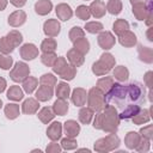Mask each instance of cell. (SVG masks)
<instances>
[{
    "label": "cell",
    "mask_w": 153,
    "mask_h": 153,
    "mask_svg": "<svg viewBox=\"0 0 153 153\" xmlns=\"http://www.w3.org/2000/svg\"><path fill=\"white\" fill-rule=\"evenodd\" d=\"M118 111L115 106L110 104H105L104 109L98 111L93 120V128L98 130H103L105 133H116L120 124Z\"/></svg>",
    "instance_id": "obj_1"
},
{
    "label": "cell",
    "mask_w": 153,
    "mask_h": 153,
    "mask_svg": "<svg viewBox=\"0 0 153 153\" xmlns=\"http://www.w3.org/2000/svg\"><path fill=\"white\" fill-rule=\"evenodd\" d=\"M55 12H56L57 18L61 19L62 22L69 20V19L72 18V16H73V10L71 8V6H69L68 4H65V2L56 5Z\"/></svg>",
    "instance_id": "obj_13"
},
{
    "label": "cell",
    "mask_w": 153,
    "mask_h": 153,
    "mask_svg": "<svg viewBox=\"0 0 153 153\" xmlns=\"http://www.w3.org/2000/svg\"><path fill=\"white\" fill-rule=\"evenodd\" d=\"M152 79H153V72H152V71H148V72L145 74V76H143L145 85H146L148 88H152V85H153Z\"/></svg>",
    "instance_id": "obj_53"
},
{
    "label": "cell",
    "mask_w": 153,
    "mask_h": 153,
    "mask_svg": "<svg viewBox=\"0 0 153 153\" xmlns=\"http://www.w3.org/2000/svg\"><path fill=\"white\" fill-rule=\"evenodd\" d=\"M114 84H115L114 78H111V76H103V78L98 79L96 87H98V88L105 94L106 92H109V90L112 87Z\"/></svg>",
    "instance_id": "obj_29"
},
{
    "label": "cell",
    "mask_w": 153,
    "mask_h": 153,
    "mask_svg": "<svg viewBox=\"0 0 153 153\" xmlns=\"http://www.w3.org/2000/svg\"><path fill=\"white\" fill-rule=\"evenodd\" d=\"M4 112H5V115L8 120H14L19 116V112H20L19 105L16 104V103H8L7 105H5Z\"/></svg>",
    "instance_id": "obj_33"
},
{
    "label": "cell",
    "mask_w": 153,
    "mask_h": 153,
    "mask_svg": "<svg viewBox=\"0 0 153 153\" xmlns=\"http://www.w3.org/2000/svg\"><path fill=\"white\" fill-rule=\"evenodd\" d=\"M39 84L43 86L54 87L56 85V76H54L51 73H45L39 78Z\"/></svg>",
    "instance_id": "obj_43"
},
{
    "label": "cell",
    "mask_w": 153,
    "mask_h": 153,
    "mask_svg": "<svg viewBox=\"0 0 153 153\" xmlns=\"http://www.w3.org/2000/svg\"><path fill=\"white\" fill-rule=\"evenodd\" d=\"M97 42H98V44L102 49L109 50L115 45L116 38L110 31H100L98 37H97Z\"/></svg>",
    "instance_id": "obj_8"
},
{
    "label": "cell",
    "mask_w": 153,
    "mask_h": 153,
    "mask_svg": "<svg viewBox=\"0 0 153 153\" xmlns=\"http://www.w3.org/2000/svg\"><path fill=\"white\" fill-rule=\"evenodd\" d=\"M61 31V25L57 19H48L43 24V32L48 37H56Z\"/></svg>",
    "instance_id": "obj_10"
},
{
    "label": "cell",
    "mask_w": 153,
    "mask_h": 153,
    "mask_svg": "<svg viewBox=\"0 0 153 153\" xmlns=\"http://www.w3.org/2000/svg\"><path fill=\"white\" fill-rule=\"evenodd\" d=\"M76 146H78V143H76V140H75L74 137H68V136H66L65 139L61 140V147H62L63 149H66V151L75 149Z\"/></svg>",
    "instance_id": "obj_46"
},
{
    "label": "cell",
    "mask_w": 153,
    "mask_h": 153,
    "mask_svg": "<svg viewBox=\"0 0 153 153\" xmlns=\"http://www.w3.org/2000/svg\"><path fill=\"white\" fill-rule=\"evenodd\" d=\"M120 145H121V140L116 135V133H109V135H106L105 137L98 139L94 142L93 148L96 152L108 153V152H111V151H115L116 148H118Z\"/></svg>",
    "instance_id": "obj_3"
},
{
    "label": "cell",
    "mask_w": 153,
    "mask_h": 153,
    "mask_svg": "<svg viewBox=\"0 0 153 153\" xmlns=\"http://www.w3.org/2000/svg\"><path fill=\"white\" fill-rule=\"evenodd\" d=\"M140 134L136 131H128L126 137H124V143L127 146V148L129 149H135V147L137 146V143L140 142Z\"/></svg>",
    "instance_id": "obj_23"
},
{
    "label": "cell",
    "mask_w": 153,
    "mask_h": 153,
    "mask_svg": "<svg viewBox=\"0 0 153 153\" xmlns=\"http://www.w3.org/2000/svg\"><path fill=\"white\" fill-rule=\"evenodd\" d=\"M88 8L91 12V16H93L94 18H102L105 16V12H106L105 4L102 0H93L88 6Z\"/></svg>",
    "instance_id": "obj_14"
},
{
    "label": "cell",
    "mask_w": 153,
    "mask_h": 153,
    "mask_svg": "<svg viewBox=\"0 0 153 153\" xmlns=\"http://www.w3.org/2000/svg\"><path fill=\"white\" fill-rule=\"evenodd\" d=\"M30 74V67L25 63V62H17L14 65V67L11 69L10 72V78L14 81V82H23V80L29 76Z\"/></svg>",
    "instance_id": "obj_5"
},
{
    "label": "cell",
    "mask_w": 153,
    "mask_h": 153,
    "mask_svg": "<svg viewBox=\"0 0 153 153\" xmlns=\"http://www.w3.org/2000/svg\"><path fill=\"white\" fill-rule=\"evenodd\" d=\"M137 54H139V59L141 61H143L145 63H152L153 62V51H152L151 48L143 47V45H139Z\"/></svg>",
    "instance_id": "obj_26"
},
{
    "label": "cell",
    "mask_w": 153,
    "mask_h": 153,
    "mask_svg": "<svg viewBox=\"0 0 153 153\" xmlns=\"http://www.w3.org/2000/svg\"><path fill=\"white\" fill-rule=\"evenodd\" d=\"M62 135V124L61 122H53L47 128V136L51 141H57Z\"/></svg>",
    "instance_id": "obj_17"
},
{
    "label": "cell",
    "mask_w": 153,
    "mask_h": 153,
    "mask_svg": "<svg viewBox=\"0 0 153 153\" xmlns=\"http://www.w3.org/2000/svg\"><path fill=\"white\" fill-rule=\"evenodd\" d=\"M131 5H136V4H145L147 2V0H129Z\"/></svg>",
    "instance_id": "obj_57"
},
{
    "label": "cell",
    "mask_w": 153,
    "mask_h": 153,
    "mask_svg": "<svg viewBox=\"0 0 153 153\" xmlns=\"http://www.w3.org/2000/svg\"><path fill=\"white\" fill-rule=\"evenodd\" d=\"M53 10V2L50 0H38L35 4V11L38 16H45Z\"/></svg>",
    "instance_id": "obj_21"
},
{
    "label": "cell",
    "mask_w": 153,
    "mask_h": 153,
    "mask_svg": "<svg viewBox=\"0 0 153 153\" xmlns=\"http://www.w3.org/2000/svg\"><path fill=\"white\" fill-rule=\"evenodd\" d=\"M139 134H140L141 137H146L148 140H152V137H153V126L152 124H148L146 127H142L140 129Z\"/></svg>",
    "instance_id": "obj_51"
},
{
    "label": "cell",
    "mask_w": 153,
    "mask_h": 153,
    "mask_svg": "<svg viewBox=\"0 0 153 153\" xmlns=\"http://www.w3.org/2000/svg\"><path fill=\"white\" fill-rule=\"evenodd\" d=\"M85 29L90 33H99L100 31H103L104 26L99 22H88L85 24Z\"/></svg>",
    "instance_id": "obj_45"
},
{
    "label": "cell",
    "mask_w": 153,
    "mask_h": 153,
    "mask_svg": "<svg viewBox=\"0 0 153 153\" xmlns=\"http://www.w3.org/2000/svg\"><path fill=\"white\" fill-rule=\"evenodd\" d=\"M86 1H87V0H86Z\"/></svg>",
    "instance_id": "obj_60"
},
{
    "label": "cell",
    "mask_w": 153,
    "mask_h": 153,
    "mask_svg": "<svg viewBox=\"0 0 153 153\" xmlns=\"http://www.w3.org/2000/svg\"><path fill=\"white\" fill-rule=\"evenodd\" d=\"M127 91L130 97L131 103L136 104L145 98V87L140 82H130L127 85Z\"/></svg>",
    "instance_id": "obj_6"
},
{
    "label": "cell",
    "mask_w": 153,
    "mask_h": 153,
    "mask_svg": "<svg viewBox=\"0 0 153 153\" xmlns=\"http://www.w3.org/2000/svg\"><path fill=\"white\" fill-rule=\"evenodd\" d=\"M140 106L137 105V104H129V105H127L123 110H122V112H120L118 114V116H120V118H122V120H129V118H131L133 116H135L139 111H140Z\"/></svg>",
    "instance_id": "obj_24"
},
{
    "label": "cell",
    "mask_w": 153,
    "mask_h": 153,
    "mask_svg": "<svg viewBox=\"0 0 153 153\" xmlns=\"http://www.w3.org/2000/svg\"><path fill=\"white\" fill-rule=\"evenodd\" d=\"M56 57H57V55L55 54V51H51V53H43V54L41 55V61H42V63H43L44 66L51 67V66L54 65Z\"/></svg>",
    "instance_id": "obj_44"
},
{
    "label": "cell",
    "mask_w": 153,
    "mask_h": 153,
    "mask_svg": "<svg viewBox=\"0 0 153 153\" xmlns=\"http://www.w3.org/2000/svg\"><path fill=\"white\" fill-rule=\"evenodd\" d=\"M151 31H152V29H151V26H149V29H148V31H147V37H148L149 41H153V38H152V36H151Z\"/></svg>",
    "instance_id": "obj_58"
},
{
    "label": "cell",
    "mask_w": 153,
    "mask_h": 153,
    "mask_svg": "<svg viewBox=\"0 0 153 153\" xmlns=\"http://www.w3.org/2000/svg\"><path fill=\"white\" fill-rule=\"evenodd\" d=\"M82 37H85V31H84L81 27L74 26V27L71 29V31H69V39H71L72 42H75L76 39L82 38Z\"/></svg>",
    "instance_id": "obj_48"
},
{
    "label": "cell",
    "mask_w": 153,
    "mask_h": 153,
    "mask_svg": "<svg viewBox=\"0 0 153 153\" xmlns=\"http://www.w3.org/2000/svg\"><path fill=\"white\" fill-rule=\"evenodd\" d=\"M112 30H114V32L117 35V36H120V35H122L124 31H127V30H129V23L126 20V19H117V20H115V23H114V25H112Z\"/></svg>",
    "instance_id": "obj_35"
},
{
    "label": "cell",
    "mask_w": 153,
    "mask_h": 153,
    "mask_svg": "<svg viewBox=\"0 0 153 153\" xmlns=\"http://www.w3.org/2000/svg\"><path fill=\"white\" fill-rule=\"evenodd\" d=\"M13 50H14V48L8 43L6 36L5 37H0V53L1 54H5V55H8Z\"/></svg>",
    "instance_id": "obj_47"
},
{
    "label": "cell",
    "mask_w": 153,
    "mask_h": 153,
    "mask_svg": "<svg viewBox=\"0 0 153 153\" xmlns=\"http://www.w3.org/2000/svg\"><path fill=\"white\" fill-rule=\"evenodd\" d=\"M75 16H76L79 19H81V20H87V19H90L91 12H90L88 6H86V5H80V6H78L76 10H75Z\"/></svg>",
    "instance_id": "obj_42"
},
{
    "label": "cell",
    "mask_w": 153,
    "mask_h": 153,
    "mask_svg": "<svg viewBox=\"0 0 153 153\" xmlns=\"http://www.w3.org/2000/svg\"><path fill=\"white\" fill-rule=\"evenodd\" d=\"M8 4V0H0V11H4Z\"/></svg>",
    "instance_id": "obj_56"
},
{
    "label": "cell",
    "mask_w": 153,
    "mask_h": 153,
    "mask_svg": "<svg viewBox=\"0 0 153 153\" xmlns=\"http://www.w3.org/2000/svg\"><path fill=\"white\" fill-rule=\"evenodd\" d=\"M37 116H38V118H39V121H41L42 123L48 124L49 122H51V121L54 120L55 114H54V111H53L51 108H49V106H44V108H42V109L38 111Z\"/></svg>",
    "instance_id": "obj_25"
},
{
    "label": "cell",
    "mask_w": 153,
    "mask_h": 153,
    "mask_svg": "<svg viewBox=\"0 0 153 153\" xmlns=\"http://www.w3.org/2000/svg\"><path fill=\"white\" fill-rule=\"evenodd\" d=\"M93 115H94V111L91 108H88V106L81 108L79 111V121L82 124H90V122L93 118Z\"/></svg>",
    "instance_id": "obj_34"
},
{
    "label": "cell",
    "mask_w": 153,
    "mask_h": 153,
    "mask_svg": "<svg viewBox=\"0 0 153 153\" xmlns=\"http://www.w3.org/2000/svg\"><path fill=\"white\" fill-rule=\"evenodd\" d=\"M53 111L55 115L57 116H65L67 112H68V102L67 99H61V98H57L55 100V103L53 104Z\"/></svg>",
    "instance_id": "obj_22"
},
{
    "label": "cell",
    "mask_w": 153,
    "mask_h": 153,
    "mask_svg": "<svg viewBox=\"0 0 153 153\" xmlns=\"http://www.w3.org/2000/svg\"><path fill=\"white\" fill-rule=\"evenodd\" d=\"M75 75H76V67H74V66H72V65H68V66L62 71V73L60 74V78L63 79V80L69 81V80H73Z\"/></svg>",
    "instance_id": "obj_41"
},
{
    "label": "cell",
    "mask_w": 153,
    "mask_h": 153,
    "mask_svg": "<svg viewBox=\"0 0 153 153\" xmlns=\"http://www.w3.org/2000/svg\"><path fill=\"white\" fill-rule=\"evenodd\" d=\"M53 94H54L53 87L41 85L38 87V90L36 91V99L38 102H47V100H50L51 99Z\"/></svg>",
    "instance_id": "obj_20"
},
{
    "label": "cell",
    "mask_w": 153,
    "mask_h": 153,
    "mask_svg": "<svg viewBox=\"0 0 153 153\" xmlns=\"http://www.w3.org/2000/svg\"><path fill=\"white\" fill-rule=\"evenodd\" d=\"M6 86H7V82H6V80H5L2 76H0V93H2V92L5 91Z\"/></svg>",
    "instance_id": "obj_55"
},
{
    "label": "cell",
    "mask_w": 153,
    "mask_h": 153,
    "mask_svg": "<svg viewBox=\"0 0 153 153\" xmlns=\"http://www.w3.org/2000/svg\"><path fill=\"white\" fill-rule=\"evenodd\" d=\"M71 99H72V103L75 106H84L85 103H86V99H87V92H86V90L82 88V87L74 88L73 92H72Z\"/></svg>",
    "instance_id": "obj_12"
},
{
    "label": "cell",
    "mask_w": 153,
    "mask_h": 153,
    "mask_svg": "<svg viewBox=\"0 0 153 153\" xmlns=\"http://www.w3.org/2000/svg\"><path fill=\"white\" fill-rule=\"evenodd\" d=\"M37 86H38V80L35 76L29 75L23 80V90H24V92H26L29 94H31L36 90Z\"/></svg>",
    "instance_id": "obj_31"
},
{
    "label": "cell",
    "mask_w": 153,
    "mask_h": 153,
    "mask_svg": "<svg viewBox=\"0 0 153 153\" xmlns=\"http://www.w3.org/2000/svg\"><path fill=\"white\" fill-rule=\"evenodd\" d=\"M13 65V59L10 56V55H5V54H1L0 55V68L1 69H10Z\"/></svg>",
    "instance_id": "obj_49"
},
{
    "label": "cell",
    "mask_w": 153,
    "mask_h": 153,
    "mask_svg": "<svg viewBox=\"0 0 153 153\" xmlns=\"http://www.w3.org/2000/svg\"><path fill=\"white\" fill-rule=\"evenodd\" d=\"M73 44H74V49H76L79 53H81L82 55H86L87 53H88V50H90V42L85 38V37H82V38H79V39H76L75 42H73Z\"/></svg>",
    "instance_id": "obj_37"
},
{
    "label": "cell",
    "mask_w": 153,
    "mask_h": 153,
    "mask_svg": "<svg viewBox=\"0 0 153 153\" xmlns=\"http://www.w3.org/2000/svg\"><path fill=\"white\" fill-rule=\"evenodd\" d=\"M1 106H2V100L0 99V109H1Z\"/></svg>",
    "instance_id": "obj_59"
},
{
    "label": "cell",
    "mask_w": 153,
    "mask_h": 153,
    "mask_svg": "<svg viewBox=\"0 0 153 153\" xmlns=\"http://www.w3.org/2000/svg\"><path fill=\"white\" fill-rule=\"evenodd\" d=\"M87 105L91 108L93 111H100L105 106V99H104V93L98 88V87H92L87 92Z\"/></svg>",
    "instance_id": "obj_4"
},
{
    "label": "cell",
    "mask_w": 153,
    "mask_h": 153,
    "mask_svg": "<svg viewBox=\"0 0 153 153\" xmlns=\"http://www.w3.org/2000/svg\"><path fill=\"white\" fill-rule=\"evenodd\" d=\"M19 53H20L22 59L30 61V60H33L38 56V48L33 43H25L20 47Z\"/></svg>",
    "instance_id": "obj_9"
},
{
    "label": "cell",
    "mask_w": 153,
    "mask_h": 153,
    "mask_svg": "<svg viewBox=\"0 0 153 153\" xmlns=\"http://www.w3.org/2000/svg\"><path fill=\"white\" fill-rule=\"evenodd\" d=\"M136 41H137V38H136L135 33L133 31H130V30H127L122 35L118 36V42L121 43V45H123L126 48L134 47L136 44Z\"/></svg>",
    "instance_id": "obj_15"
},
{
    "label": "cell",
    "mask_w": 153,
    "mask_h": 153,
    "mask_svg": "<svg viewBox=\"0 0 153 153\" xmlns=\"http://www.w3.org/2000/svg\"><path fill=\"white\" fill-rule=\"evenodd\" d=\"M26 20V13L23 10H17L14 12H12L8 16V25L12 27H19L20 25H23Z\"/></svg>",
    "instance_id": "obj_11"
},
{
    "label": "cell",
    "mask_w": 153,
    "mask_h": 153,
    "mask_svg": "<svg viewBox=\"0 0 153 153\" xmlns=\"http://www.w3.org/2000/svg\"><path fill=\"white\" fill-rule=\"evenodd\" d=\"M6 38H7L8 43H10L13 48L19 47V45L22 44V42H23V35H22L19 31H17V30L10 31V32L6 35Z\"/></svg>",
    "instance_id": "obj_30"
},
{
    "label": "cell",
    "mask_w": 153,
    "mask_h": 153,
    "mask_svg": "<svg viewBox=\"0 0 153 153\" xmlns=\"http://www.w3.org/2000/svg\"><path fill=\"white\" fill-rule=\"evenodd\" d=\"M6 97H7L10 100L19 102V100L23 99L24 92H23V90H22L19 86L13 85V86H11V87L8 88V91H7V93H6Z\"/></svg>",
    "instance_id": "obj_28"
},
{
    "label": "cell",
    "mask_w": 153,
    "mask_h": 153,
    "mask_svg": "<svg viewBox=\"0 0 153 153\" xmlns=\"http://www.w3.org/2000/svg\"><path fill=\"white\" fill-rule=\"evenodd\" d=\"M134 124H143V123H147L149 120H151V109L147 110V109H140V111L131 117Z\"/></svg>",
    "instance_id": "obj_27"
},
{
    "label": "cell",
    "mask_w": 153,
    "mask_h": 153,
    "mask_svg": "<svg viewBox=\"0 0 153 153\" xmlns=\"http://www.w3.org/2000/svg\"><path fill=\"white\" fill-rule=\"evenodd\" d=\"M61 149H62V147H61L59 143H56L55 141H53V142H50V143L47 146L45 152H47V153H60Z\"/></svg>",
    "instance_id": "obj_52"
},
{
    "label": "cell",
    "mask_w": 153,
    "mask_h": 153,
    "mask_svg": "<svg viewBox=\"0 0 153 153\" xmlns=\"http://www.w3.org/2000/svg\"><path fill=\"white\" fill-rule=\"evenodd\" d=\"M149 147H151V140L146 139V137H141L140 139V142L137 143V146L135 147V149L140 153H145L147 151H149Z\"/></svg>",
    "instance_id": "obj_50"
},
{
    "label": "cell",
    "mask_w": 153,
    "mask_h": 153,
    "mask_svg": "<svg viewBox=\"0 0 153 153\" xmlns=\"http://www.w3.org/2000/svg\"><path fill=\"white\" fill-rule=\"evenodd\" d=\"M114 76L118 81H126L129 78V71L124 66H117L114 69Z\"/></svg>",
    "instance_id": "obj_39"
},
{
    "label": "cell",
    "mask_w": 153,
    "mask_h": 153,
    "mask_svg": "<svg viewBox=\"0 0 153 153\" xmlns=\"http://www.w3.org/2000/svg\"><path fill=\"white\" fill-rule=\"evenodd\" d=\"M106 11L114 16L120 14L122 11V1L121 0H109L106 4Z\"/></svg>",
    "instance_id": "obj_38"
},
{
    "label": "cell",
    "mask_w": 153,
    "mask_h": 153,
    "mask_svg": "<svg viewBox=\"0 0 153 153\" xmlns=\"http://www.w3.org/2000/svg\"><path fill=\"white\" fill-rule=\"evenodd\" d=\"M133 14L137 20H145L149 14H152V6L151 0H147L145 4H136L133 5Z\"/></svg>",
    "instance_id": "obj_7"
},
{
    "label": "cell",
    "mask_w": 153,
    "mask_h": 153,
    "mask_svg": "<svg viewBox=\"0 0 153 153\" xmlns=\"http://www.w3.org/2000/svg\"><path fill=\"white\" fill-rule=\"evenodd\" d=\"M55 93H56V97L57 98L67 99L69 97V93H71V87H69V85L67 82L61 81V82L57 84L56 90H55Z\"/></svg>",
    "instance_id": "obj_32"
},
{
    "label": "cell",
    "mask_w": 153,
    "mask_h": 153,
    "mask_svg": "<svg viewBox=\"0 0 153 153\" xmlns=\"http://www.w3.org/2000/svg\"><path fill=\"white\" fill-rule=\"evenodd\" d=\"M10 2L14 6V7H23L26 4V0H10Z\"/></svg>",
    "instance_id": "obj_54"
},
{
    "label": "cell",
    "mask_w": 153,
    "mask_h": 153,
    "mask_svg": "<svg viewBox=\"0 0 153 153\" xmlns=\"http://www.w3.org/2000/svg\"><path fill=\"white\" fill-rule=\"evenodd\" d=\"M56 47H57V43H56L55 38H53V37H48V38L43 39L42 43H41V50L43 53L55 51L56 50Z\"/></svg>",
    "instance_id": "obj_36"
},
{
    "label": "cell",
    "mask_w": 153,
    "mask_h": 153,
    "mask_svg": "<svg viewBox=\"0 0 153 153\" xmlns=\"http://www.w3.org/2000/svg\"><path fill=\"white\" fill-rule=\"evenodd\" d=\"M38 108H39V102L37 99H35V98H27L22 104V111L25 115L36 114L38 111Z\"/></svg>",
    "instance_id": "obj_19"
},
{
    "label": "cell",
    "mask_w": 153,
    "mask_h": 153,
    "mask_svg": "<svg viewBox=\"0 0 153 153\" xmlns=\"http://www.w3.org/2000/svg\"><path fill=\"white\" fill-rule=\"evenodd\" d=\"M85 55H82L81 53H79L76 49H74V48H72V49H69L68 51H67V60L69 61V63L72 65V66H74V67H80L82 63H84V61H85V57H84Z\"/></svg>",
    "instance_id": "obj_18"
},
{
    "label": "cell",
    "mask_w": 153,
    "mask_h": 153,
    "mask_svg": "<svg viewBox=\"0 0 153 153\" xmlns=\"http://www.w3.org/2000/svg\"><path fill=\"white\" fill-rule=\"evenodd\" d=\"M67 66H68V63H67L66 59H65L63 56H57L56 60H55V62H54V65L51 66V68H53V72H54V73H56L57 75H60V74L62 73V71H63Z\"/></svg>",
    "instance_id": "obj_40"
},
{
    "label": "cell",
    "mask_w": 153,
    "mask_h": 153,
    "mask_svg": "<svg viewBox=\"0 0 153 153\" xmlns=\"http://www.w3.org/2000/svg\"><path fill=\"white\" fill-rule=\"evenodd\" d=\"M63 130L68 137H76L80 133V124L74 120H68L63 124Z\"/></svg>",
    "instance_id": "obj_16"
},
{
    "label": "cell",
    "mask_w": 153,
    "mask_h": 153,
    "mask_svg": "<svg viewBox=\"0 0 153 153\" xmlns=\"http://www.w3.org/2000/svg\"><path fill=\"white\" fill-rule=\"evenodd\" d=\"M115 63H116V60L114 55L110 53H104L100 55V59L92 65V72L98 76L105 75L115 67Z\"/></svg>",
    "instance_id": "obj_2"
}]
</instances>
